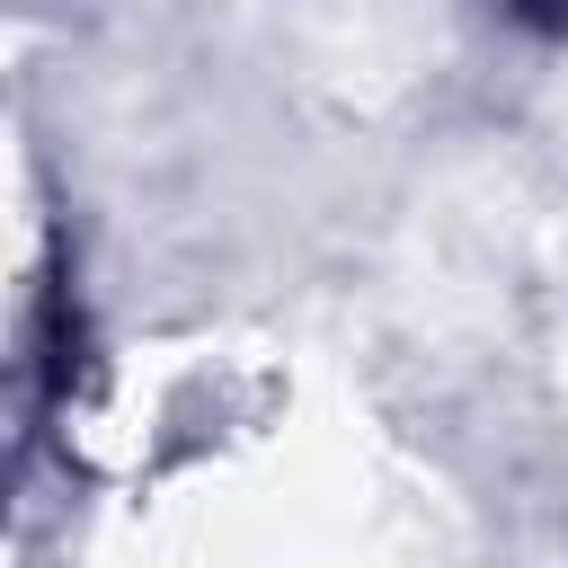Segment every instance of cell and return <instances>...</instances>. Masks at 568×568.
I'll list each match as a JSON object with an SVG mask.
<instances>
[{
    "label": "cell",
    "mask_w": 568,
    "mask_h": 568,
    "mask_svg": "<svg viewBox=\"0 0 568 568\" xmlns=\"http://www.w3.org/2000/svg\"><path fill=\"white\" fill-rule=\"evenodd\" d=\"M515 18H532V27H568V0H506Z\"/></svg>",
    "instance_id": "6da1fadb"
}]
</instances>
